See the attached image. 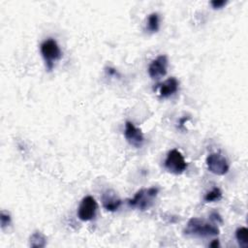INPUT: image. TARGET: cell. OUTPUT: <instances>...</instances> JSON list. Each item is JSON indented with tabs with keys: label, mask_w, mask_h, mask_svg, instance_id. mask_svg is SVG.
Instances as JSON below:
<instances>
[{
	"label": "cell",
	"mask_w": 248,
	"mask_h": 248,
	"mask_svg": "<svg viewBox=\"0 0 248 248\" xmlns=\"http://www.w3.org/2000/svg\"><path fill=\"white\" fill-rule=\"evenodd\" d=\"M219 229L217 226L206 222L203 219L193 217L189 219L187 225L183 231L186 235L207 237L219 234Z\"/></svg>",
	"instance_id": "cell-1"
},
{
	"label": "cell",
	"mask_w": 248,
	"mask_h": 248,
	"mask_svg": "<svg viewBox=\"0 0 248 248\" xmlns=\"http://www.w3.org/2000/svg\"><path fill=\"white\" fill-rule=\"evenodd\" d=\"M158 193L159 188L157 187L142 188L139 190L132 199L128 200V204L131 207H135L142 211L146 210L153 204Z\"/></svg>",
	"instance_id": "cell-2"
},
{
	"label": "cell",
	"mask_w": 248,
	"mask_h": 248,
	"mask_svg": "<svg viewBox=\"0 0 248 248\" xmlns=\"http://www.w3.org/2000/svg\"><path fill=\"white\" fill-rule=\"evenodd\" d=\"M40 50L48 71L52 70L54 62L62 57V51L60 49V46H58L57 42L52 38H48L43 41L40 46Z\"/></svg>",
	"instance_id": "cell-3"
},
{
	"label": "cell",
	"mask_w": 248,
	"mask_h": 248,
	"mask_svg": "<svg viewBox=\"0 0 248 248\" xmlns=\"http://www.w3.org/2000/svg\"><path fill=\"white\" fill-rule=\"evenodd\" d=\"M164 166L166 170L173 174H180L187 169V163L182 153L177 149L168 152Z\"/></svg>",
	"instance_id": "cell-4"
},
{
	"label": "cell",
	"mask_w": 248,
	"mask_h": 248,
	"mask_svg": "<svg viewBox=\"0 0 248 248\" xmlns=\"http://www.w3.org/2000/svg\"><path fill=\"white\" fill-rule=\"evenodd\" d=\"M205 163L208 170L216 175H224L230 170L228 160L221 153H210L206 157Z\"/></svg>",
	"instance_id": "cell-5"
},
{
	"label": "cell",
	"mask_w": 248,
	"mask_h": 248,
	"mask_svg": "<svg viewBox=\"0 0 248 248\" xmlns=\"http://www.w3.org/2000/svg\"><path fill=\"white\" fill-rule=\"evenodd\" d=\"M98 204L96 200L92 196L84 197L78 208V216L81 221L92 220L97 212Z\"/></svg>",
	"instance_id": "cell-6"
},
{
	"label": "cell",
	"mask_w": 248,
	"mask_h": 248,
	"mask_svg": "<svg viewBox=\"0 0 248 248\" xmlns=\"http://www.w3.org/2000/svg\"><path fill=\"white\" fill-rule=\"evenodd\" d=\"M124 137L126 140L136 148H140L144 143V137L142 132L131 121H126L125 123Z\"/></svg>",
	"instance_id": "cell-7"
},
{
	"label": "cell",
	"mask_w": 248,
	"mask_h": 248,
	"mask_svg": "<svg viewBox=\"0 0 248 248\" xmlns=\"http://www.w3.org/2000/svg\"><path fill=\"white\" fill-rule=\"evenodd\" d=\"M168 57L166 55H159L151 61L148 66V75L153 79H159L166 76L168 69Z\"/></svg>",
	"instance_id": "cell-8"
},
{
	"label": "cell",
	"mask_w": 248,
	"mask_h": 248,
	"mask_svg": "<svg viewBox=\"0 0 248 248\" xmlns=\"http://www.w3.org/2000/svg\"><path fill=\"white\" fill-rule=\"evenodd\" d=\"M102 203H103V206L105 209H107L108 211H116L122 202L121 200L117 197V195L115 194V192H113L112 190H107L103 193L102 195Z\"/></svg>",
	"instance_id": "cell-9"
},
{
	"label": "cell",
	"mask_w": 248,
	"mask_h": 248,
	"mask_svg": "<svg viewBox=\"0 0 248 248\" xmlns=\"http://www.w3.org/2000/svg\"><path fill=\"white\" fill-rule=\"evenodd\" d=\"M178 80L175 78H169L164 82L158 84L159 95L162 98H169L178 90Z\"/></svg>",
	"instance_id": "cell-10"
},
{
	"label": "cell",
	"mask_w": 248,
	"mask_h": 248,
	"mask_svg": "<svg viewBox=\"0 0 248 248\" xmlns=\"http://www.w3.org/2000/svg\"><path fill=\"white\" fill-rule=\"evenodd\" d=\"M46 244V235L40 232H34L29 237V245L32 248H43Z\"/></svg>",
	"instance_id": "cell-11"
},
{
	"label": "cell",
	"mask_w": 248,
	"mask_h": 248,
	"mask_svg": "<svg viewBox=\"0 0 248 248\" xmlns=\"http://www.w3.org/2000/svg\"><path fill=\"white\" fill-rule=\"evenodd\" d=\"M159 27H160L159 14L158 13H151L147 17L146 29L151 33H155L159 30Z\"/></svg>",
	"instance_id": "cell-12"
},
{
	"label": "cell",
	"mask_w": 248,
	"mask_h": 248,
	"mask_svg": "<svg viewBox=\"0 0 248 248\" xmlns=\"http://www.w3.org/2000/svg\"><path fill=\"white\" fill-rule=\"evenodd\" d=\"M235 238L240 247L248 246V230L246 227H239L235 231Z\"/></svg>",
	"instance_id": "cell-13"
},
{
	"label": "cell",
	"mask_w": 248,
	"mask_h": 248,
	"mask_svg": "<svg viewBox=\"0 0 248 248\" xmlns=\"http://www.w3.org/2000/svg\"><path fill=\"white\" fill-rule=\"evenodd\" d=\"M221 198H222V191L218 187H215L204 195L203 200L206 202H217L221 200Z\"/></svg>",
	"instance_id": "cell-14"
},
{
	"label": "cell",
	"mask_w": 248,
	"mask_h": 248,
	"mask_svg": "<svg viewBox=\"0 0 248 248\" xmlns=\"http://www.w3.org/2000/svg\"><path fill=\"white\" fill-rule=\"evenodd\" d=\"M0 223H1L2 229H5L6 227H8L11 224V215L8 212L2 210L0 213Z\"/></svg>",
	"instance_id": "cell-15"
},
{
	"label": "cell",
	"mask_w": 248,
	"mask_h": 248,
	"mask_svg": "<svg viewBox=\"0 0 248 248\" xmlns=\"http://www.w3.org/2000/svg\"><path fill=\"white\" fill-rule=\"evenodd\" d=\"M226 3H227L226 0H212V1L210 2L211 6H212L214 9H220V8H222L223 6H225Z\"/></svg>",
	"instance_id": "cell-16"
},
{
	"label": "cell",
	"mask_w": 248,
	"mask_h": 248,
	"mask_svg": "<svg viewBox=\"0 0 248 248\" xmlns=\"http://www.w3.org/2000/svg\"><path fill=\"white\" fill-rule=\"evenodd\" d=\"M210 219L213 220L215 223H223L222 217L217 213V212H212L210 214Z\"/></svg>",
	"instance_id": "cell-17"
},
{
	"label": "cell",
	"mask_w": 248,
	"mask_h": 248,
	"mask_svg": "<svg viewBox=\"0 0 248 248\" xmlns=\"http://www.w3.org/2000/svg\"><path fill=\"white\" fill-rule=\"evenodd\" d=\"M106 73L108 76H118V72L114 68H112V67H107L106 68Z\"/></svg>",
	"instance_id": "cell-18"
},
{
	"label": "cell",
	"mask_w": 248,
	"mask_h": 248,
	"mask_svg": "<svg viewBox=\"0 0 248 248\" xmlns=\"http://www.w3.org/2000/svg\"><path fill=\"white\" fill-rule=\"evenodd\" d=\"M209 246H210V247H219V246H220L219 240H218V239H213V240L209 243Z\"/></svg>",
	"instance_id": "cell-19"
}]
</instances>
